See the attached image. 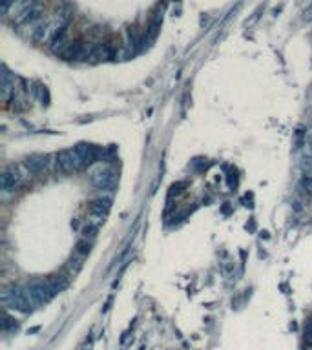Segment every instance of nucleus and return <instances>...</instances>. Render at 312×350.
<instances>
[{"label":"nucleus","mask_w":312,"mask_h":350,"mask_svg":"<svg viewBox=\"0 0 312 350\" xmlns=\"http://www.w3.org/2000/svg\"><path fill=\"white\" fill-rule=\"evenodd\" d=\"M93 182H95L99 188H108V186H113V182H115V175L108 170L99 172V174H95V177H93Z\"/></svg>","instance_id":"nucleus-1"},{"label":"nucleus","mask_w":312,"mask_h":350,"mask_svg":"<svg viewBox=\"0 0 312 350\" xmlns=\"http://www.w3.org/2000/svg\"><path fill=\"white\" fill-rule=\"evenodd\" d=\"M108 208H110V199H97L90 204V213L97 217H104Z\"/></svg>","instance_id":"nucleus-2"}]
</instances>
